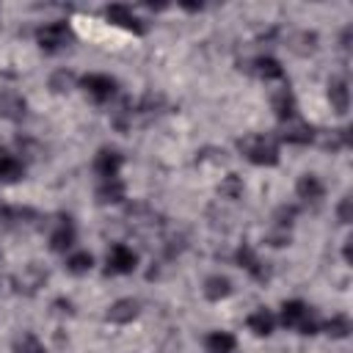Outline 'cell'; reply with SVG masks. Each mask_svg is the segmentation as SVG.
Returning a JSON list of instances; mask_svg holds the SVG:
<instances>
[{"label":"cell","mask_w":353,"mask_h":353,"mask_svg":"<svg viewBox=\"0 0 353 353\" xmlns=\"http://www.w3.org/2000/svg\"><path fill=\"white\" fill-rule=\"evenodd\" d=\"M74 240H77V232H74L72 218L69 215H61L58 223H55V229H52V234H50V248L55 254H63V251H69L74 245Z\"/></svg>","instance_id":"cell-9"},{"label":"cell","mask_w":353,"mask_h":353,"mask_svg":"<svg viewBox=\"0 0 353 353\" xmlns=\"http://www.w3.org/2000/svg\"><path fill=\"white\" fill-rule=\"evenodd\" d=\"M121 165H124V157L110 146L99 149L97 157H94V171H97V176H102V182L105 179H119Z\"/></svg>","instance_id":"cell-8"},{"label":"cell","mask_w":353,"mask_h":353,"mask_svg":"<svg viewBox=\"0 0 353 353\" xmlns=\"http://www.w3.org/2000/svg\"><path fill=\"white\" fill-rule=\"evenodd\" d=\"M138 268V254L124 245V243H116L110 245L108 251V265H105V276H127Z\"/></svg>","instance_id":"cell-4"},{"label":"cell","mask_w":353,"mask_h":353,"mask_svg":"<svg viewBox=\"0 0 353 353\" xmlns=\"http://www.w3.org/2000/svg\"><path fill=\"white\" fill-rule=\"evenodd\" d=\"M281 325L284 328H292L303 336H312L320 331V325L312 320V312L303 301H284L281 303Z\"/></svg>","instance_id":"cell-2"},{"label":"cell","mask_w":353,"mask_h":353,"mask_svg":"<svg viewBox=\"0 0 353 353\" xmlns=\"http://www.w3.org/2000/svg\"><path fill=\"white\" fill-rule=\"evenodd\" d=\"M80 85H83V91L94 99V102H108V99H113V94H116V88H119V83L110 77V74H85L83 80H80Z\"/></svg>","instance_id":"cell-6"},{"label":"cell","mask_w":353,"mask_h":353,"mask_svg":"<svg viewBox=\"0 0 353 353\" xmlns=\"http://www.w3.org/2000/svg\"><path fill=\"white\" fill-rule=\"evenodd\" d=\"M320 146H323L325 152L347 149V146H350V130H347V127H342V130H331V132H325V138L320 141Z\"/></svg>","instance_id":"cell-24"},{"label":"cell","mask_w":353,"mask_h":353,"mask_svg":"<svg viewBox=\"0 0 353 353\" xmlns=\"http://www.w3.org/2000/svg\"><path fill=\"white\" fill-rule=\"evenodd\" d=\"M105 19L113 22V25H119V28H124V30H130V33H135V36H143V33H146L143 19H138V17L132 14V8L124 6V3L108 6V8H105Z\"/></svg>","instance_id":"cell-5"},{"label":"cell","mask_w":353,"mask_h":353,"mask_svg":"<svg viewBox=\"0 0 353 353\" xmlns=\"http://www.w3.org/2000/svg\"><path fill=\"white\" fill-rule=\"evenodd\" d=\"M268 243L270 245H290V232L287 229H279V232L268 234Z\"/></svg>","instance_id":"cell-30"},{"label":"cell","mask_w":353,"mask_h":353,"mask_svg":"<svg viewBox=\"0 0 353 353\" xmlns=\"http://www.w3.org/2000/svg\"><path fill=\"white\" fill-rule=\"evenodd\" d=\"M182 8H188V11H201L204 6H201V3H182Z\"/></svg>","instance_id":"cell-32"},{"label":"cell","mask_w":353,"mask_h":353,"mask_svg":"<svg viewBox=\"0 0 353 353\" xmlns=\"http://www.w3.org/2000/svg\"><path fill=\"white\" fill-rule=\"evenodd\" d=\"M135 317H138V301H132V298L116 301V303L108 309V314H105V320H108V323H116V325H127V323H132Z\"/></svg>","instance_id":"cell-14"},{"label":"cell","mask_w":353,"mask_h":353,"mask_svg":"<svg viewBox=\"0 0 353 353\" xmlns=\"http://www.w3.org/2000/svg\"><path fill=\"white\" fill-rule=\"evenodd\" d=\"M328 102H331V110L345 116L347 108H350V88L345 83V77H331L328 80Z\"/></svg>","instance_id":"cell-12"},{"label":"cell","mask_w":353,"mask_h":353,"mask_svg":"<svg viewBox=\"0 0 353 353\" xmlns=\"http://www.w3.org/2000/svg\"><path fill=\"white\" fill-rule=\"evenodd\" d=\"M336 218H339V223H350V221H353V201H350V196H345V199L339 201Z\"/></svg>","instance_id":"cell-29"},{"label":"cell","mask_w":353,"mask_h":353,"mask_svg":"<svg viewBox=\"0 0 353 353\" xmlns=\"http://www.w3.org/2000/svg\"><path fill=\"white\" fill-rule=\"evenodd\" d=\"M36 41H39V47H41L44 52L52 55V52L66 50V47L74 41V33H72L69 22L58 19V22H47V25H41V28L36 30Z\"/></svg>","instance_id":"cell-3"},{"label":"cell","mask_w":353,"mask_h":353,"mask_svg":"<svg viewBox=\"0 0 353 353\" xmlns=\"http://www.w3.org/2000/svg\"><path fill=\"white\" fill-rule=\"evenodd\" d=\"M254 74L262 77V80H284L281 63H279L276 58H270V55H259V58L254 61Z\"/></svg>","instance_id":"cell-20"},{"label":"cell","mask_w":353,"mask_h":353,"mask_svg":"<svg viewBox=\"0 0 353 353\" xmlns=\"http://www.w3.org/2000/svg\"><path fill=\"white\" fill-rule=\"evenodd\" d=\"M44 281H47V273H44L39 265H33V262H30L22 273H17V276L11 279L14 290H17V292H25V295H33Z\"/></svg>","instance_id":"cell-10"},{"label":"cell","mask_w":353,"mask_h":353,"mask_svg":"<svg viewBox=\"0 0 353 353\" xmlns=\"http://www.w3.org/2000/svg\"><path fill=\"white\" fill-rule=\"evenodd\" d=\"M218 190H221L223 196H229V199H237V196L243 193V179H240L237 174H229V176L218 185Z\"/></svg>","instance_id":"cell-28"},{"label":"cell","mask_w":353,"mask_h":353,"mask_svg":"<svg viewBox=\"0 0 353 353\" xmlns=\"http://www.w3.org/2000/svg\"><path fill=\"white\" fill-rule=\"evenodd\" d=\"M234 259H237V265H240L243 270H248V273H251L256 281H268V276H270V273H268V268L262 265V259L254 254V248H251L248 243H243V245L237 248Z\"/></svg>","instance_id":"cell-11"},{"label":"cell","mask_w":353,"mask_h":353,"mask_svg":"<svg viewBox=\"0 0 353 353\" xmlns=\"http://www.w3.org/2000/svg\"><path fill=\"white\" fill-rule=\"evenodd\" d=\"M50 88H52L55 94H66V91H72V88H74V74H72L69 69H58V72L50 77Z\"/></svg>","instance_id":"cell-27"},{"label":"cell","mask_w":353,"mask_h":353,"mask_svg":"<svg viewBox=\"0 0 353 353\" xmlns=\"http://www.w3.org/2000/svg\"><path fill=\"white\" fill-rule=\"evenodd\" d=\"M25 110H28V102L17 91H3L0 94V116H6L11 121H19V119H25Z\"/></svg>","instance_id":"cell-16"},{"label":"cell","mask_w":353,"mask_h":353,"mask_svg":"<svg viewBox=\"0 0 353 353\" xmlns=\"http://www.w3.org/2000/svg\"><path fill=\"white\" fill-rule=\"evenodd\" d=\"M25 176V163L6 149H0V182H19Z\"/></svg>","instance_id":"cell-17"},{"label":"cell","mask_w":353,"mask_h":353,"mask_svg":"<svg viewBox=\"0 0 353 353\" xmlns=\"http://www.w3.org/2000/svg\"><path fill=\"white\" fill-rule=\"evenodd\" d=\"M237 149L254 165H276L279 163V138L270 132H251L237 141Z\"/></svg>","instance_id":"cell-1"},{"label":"cell","mask_w":353,"mask_h":353,"mask_svg":"<svg viewBox=\"0 0 353 353\" xmlns=\"http://www.w3.org/2000/svg\"><path fill=\"white\" fill-rule=\"evenodd\" d=\"M320 328H323L331 339H345V336H350V331H353V325H350V317H347V314H334V317H328Z\"/></svg>","instance_id":"cell-23"},{"label":"cell","mask_w":353,"mask_h":353,"mask_svg":"<svg viewBox=\"0 0 353 353\" xmlns=\"http://www.w3.org/2000/svg\"><path fill=\"white\" fill-rule=\"evenodd\" d=\"M204 347H207V353H234L237 339L229 331H212V334H207Z\"/></svg>","instance_id":"cell-19"},{"label":"cell","mask_w":353,"mask_h":353,"mask_svg":"<svg viewBox=\"0 0 353 353\" xmlns=\"http://www.w3.org/2000/svg\"><path fill=\"white\" fill-rule=\"evenodd\" d=\"M295 193H298V199H303V201H320L323 199V193H325V185L320 182V176L317 174H303L301 179H298V185H295Z\"/></svg>","instance_id":"cell-15"},{"label":"cell","mask_w":353,"mask_h":353,"mask_svg":"<svg viewBox=\"0 0 353 353\" xmlns=\"http://www.w3.org/2000/svg\"><path fill=\"white\" fill-rule=\"evenodd\" d=\"M14 353H44V345L39 342L36 334L22 331V334L14 339Z\"/></svg>","instance_id":"cell-26"},{"label":"cell","mask_w":353,"mask_h":353,"mask_svg":"<svg viewBox=\"0 0 353 353\" xmlns=\"http://www.w3.org/2000/svg\"><path fill=\"white\" fill-rule=\"evenodd\" d=\"M350 243H353V240L347 237V240H345V245H342V256H345V262H350V259H353V254H350Z\"/></svg>","instance_id":"cell-31"},{"label":"cell","mask_w":353,"mask_h":353,"mask_svg":"<svg viewBox=\"0 0 353 353\" xmlns=\"http://www.w3.org/2000/svg\"><path fill=\"white\" fill-rule=\"evenodd\" d=\"M91 268H94V256H91L88 251H77V254H72V256L66 259V270L74 273V276H83V273H88Z\"/></svg>","instance_id":"cell-25"},{"label":"cell","mask_w":353,"mask_h":353,"mask_svg":"<svg viewBox=\"0 0 353 353\" xmlns=\"http://www.w3.org/2000/svg\"><path fill=\"white\" fill-rule=\"evenodd\" d=\"M279 141H284V143H295V146H306V143H312L314 141V127L309 124V121H303V119H290V121H284V127H281V132L276 135Z\"/></svg>","instance_id":"cell-7"},{"label":"cell","mask_w":353,"mask_h":353,"mask_svg":"<svg viewBox=\"0 0 353 353\" xmlns=\"http://www.w3.org/2000/svg\"><path fill=\"white\" fill-rule=\"evenodd\" d=\"M270 105H273V113H276V119H279L281 124L298 116V102H295V94H292L290 88H279V91L273 94Z\"/></svg>","instance_id":"cell-13"},{"label":"cell","mask_w":353,"mask_h":353,"mask_svg":"<svg viewBox=\"0 0 353 353\" xmlns=\"http://www.w3.org/2000/svg\"><path fill=\"white\" fill-rule=\"evenodd\" d=\"M245 325H248V331H254L256 336H270L273 328H276V317H273L268 309H256V312L248 314Z\"/></svg>","instance_id":"cell-18"},{"label":"cell","mask_w":353,"mask_h":353,"mask_svg":"<svg viewBox=\"0 0 353 353\" xmlns=\"http://www.w3.org/2000/svg\"><path fill=\"white\" fill-rule=\"evenodd\" d=\"M201 292H204L207 301H221V298H226L232 292V281L226 276H210V279H204Z\"/></svg>","instance_id":"cell-22"},{"label":"cell","mask_w":353,"mask_h":353,"mask_svg":"<svg viewBox=\"0 0 353 353\" xmlns=\"http://www.w3.org/2000/svg\"><path fill=\"white\" fill-rule=\"evenodd\" d=\"M97 201L99 204H119V201H124V182L121 179H105L97 188Z\"/></svg>","instance_id":"cell-21"}]
</instances>
